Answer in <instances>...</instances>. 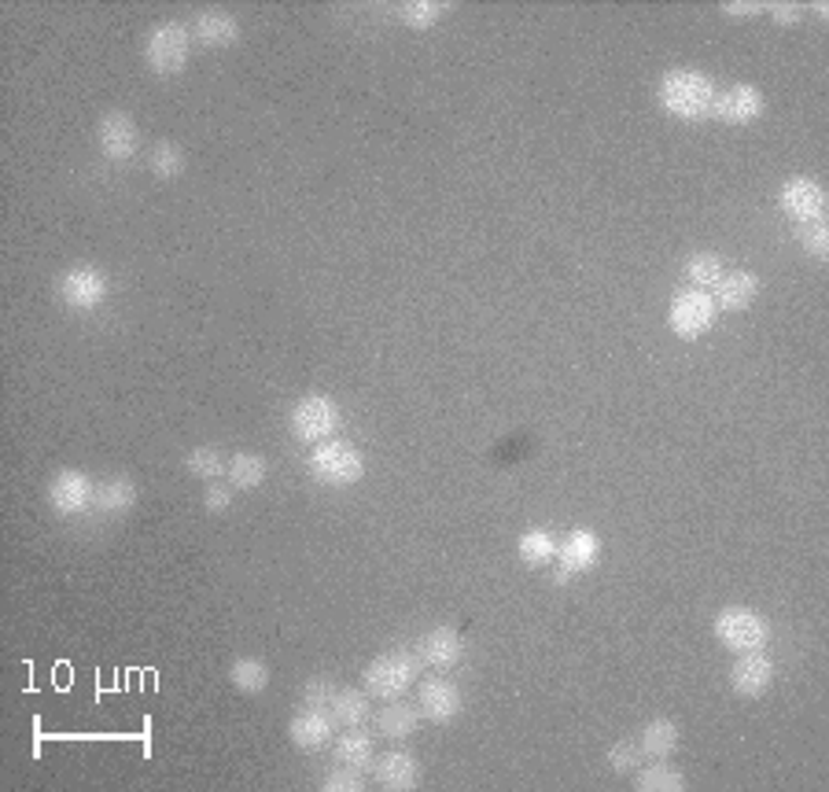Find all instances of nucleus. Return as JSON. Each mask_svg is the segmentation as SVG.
<instances>
[{
    "label": "nucleus",
    "instance_id": "obj_1",
    "mask_svg": "<svg viewBox=\"0 0 829 792\" xmlns=\"http://www.w3.org/2000/svg\"><path fill=\"white\" fill-rule=\"evenodd\" d=\"M712 78L704 71L693 67H675L667 71L664 78L656 81V104L667 111L671 118H683V123H701V118H712V100H715Z\"/></svg>",
    "mask_w": 829,
    "mask_h": 792
},
{
    "label": "nucleus",
    "instance_id": "obj_2",
    "mask_svg": "<svg viewBox=\"0 0 829 792\" xmlns=\"http://www.w3.org/2000/svg\"><path fill=\"white\" fill-rule=\"evenodd\" d=\"M417 670H421L417 652H406V649L384 652V656L369 660L366 670H361V689H366L369 697L395 701V697H403L417 686Z\"/></svg>",
    "mask_w": 829,
    "mask_h": 792
},
{
    "label": "nucleus",
    "instance_id": "obj_3",
    "mask_svg": "<svg viewBox=\"0 0 829 792\" xmlns=\"http://www.w3.org/2000/svg\"><path fill=\"white\" fill-rule=\"evenodd\" d=\"M306 469H310V475L321 487H350V483H358L366 475V458L347 439H324L310 450Z\"/></svg>",
    "mask_w": 829,
    "mask_h": 792
},
{
    "label": "nucleus",
    "instance_id": "obj_4",
    "mask_svg": "<svg viewBox=\"0 0 829 792\" xmlns=\"http://www.w3.org/2000/svg\"><path fill=\"white\" fill-rule=\"evenodd\" d=\"M189 55H192V26H184L181 18H166L144 41V63L152 67V74H163V78H174V74L189 67Z\"/></svg>",
    "mask_w": 829,
    "mask_h": 792
},
{
    "label": "nucleus",
    "instance_id": "obj_5",
    "mask_svg": "<svg viewBox=\"0 0 829 792\" xmlns=\"http://www.w3.org/2000/svg\"><path fill=\"white\" fill-rule=\"evenodd\" d=\"M712 634L723 649H730L734 656L741 652H760L770 641V623L752 609H723L712 619Z\"/></svg>",
    "mask_w": 829,
    "mask_h": 792
},
{
    "label": "nucleus",
    "instance_id": "obj_6",
    "mask_svg": "<svg viewBox=\"0 0 829 792\" xmlns=\"http://www.w3.org/2000/svg\"><path fill=\"white\" fill-rule=\"evenodd\" d=\"M715 321H719V306H715L712 292H704V288H686L667 306V329L678 340H701Z\"/></svg>",
    "mask_w": 829,
    "mask_h": 792
},
{
    "label": "nucleus",
    "instance_id": "obj_7",
    "mask_svg": "<svg viewBox=\"0 0 829 792\" xmlns=\"http://www.w3.org/2000/svg\"><path fill=\"white\" fill-rule=\"evenodd\" d=\"M778 210L786 218L800 221V226H812V221L826 218V189L815 181V177H789L778 189Z\"/></svg>",
    "mask_w": 829,
    "mask_h": 792
},
{
    "label": "nucleus",
    "instance_id": "obj_8",
    "mask_svg": "<svg viewBox=\"0 0 829 792\" xmlns=\"http://www.w3.org/2000/svg\"><path fill=\"white\" fill-rule=\"evenodd\" d=\"M335 427H340V406H335L332 398H324V395L303 398V403L292 409V435L299 443L318 446L324 439H332Z\"/></svg>",
    "mask_w": 829,
    "mask_h": 792
},
{
    "label": "nucleus",
    "instance_id": "obj_9",
    "mask_svg": "<svg viewBox=\"0 0 829 792\" xmlns=\"http://www.w3.org/2000/svg\"><path fill=\"white\" fill-rule=\"evenodd\" d=\"M60 299L71 310L86 314L97 310L100 303L107 299V273L97 266H71L67 273L60 277Z\"/></svg>",
    "mask_w": 829,
    "mask_h": 792
},
{
    "label": "nucleus",
    "instance_id": "obj_10",
    "mask_svg": "<svg viewBox=\"0 0 829 792\" xmlns=\"http://www.w3.org/2000/svg\"><path fill=\"white\" fill-rule=\"evenodd\" d=\"M97 148L111 163H129L141 152V129H137V123L126 111H107L97 123Z\"/></svg>",
    "mask_w": 829,
    "mask_h": 792
},
{
    "label": "nucleus",
    "instance_id": "obj_11",
    "mask_svg": "<svg viewBox=\"0 0 829 792\" xmlns=\"http://www.w3.org/2000/svg\"><path fill=\"white\" fill-rule=\"evenodd\" d=\"M763 107H767L763 92L756 86H749V81H738V86L715 92L712 118H719V123H726V126H752V123H760L763 118Z\"/></svg>",
    "mask_w": 829,
    "mask_h": 792
},
{
    "label": "nucleus",
    "instance_id": "obj_12",
    "mask_svg": "<svg viewBox=\"0 0 829 792\" xmlns=\"http://www.w3.org/2000/svg\"><path fill=\"white\" fill-rule=\"evenodd\" d=\"M92 490H97V483L81 469H63L49 483V506L60 516H81V512L92 509Z\"/></svg>",
    "mask_w": 829,
    "mask_h": 792
},
{
    "label": "nucleus",
    "instance_id": "obj_13",
    "mask_svg": "<svg viewBox=\"0 0 829 792\" xmlns=\"http://www.w3.org/2000/svg\"><path fill=\"white\" fill-rule=\"evenodd\" d=\"M417 707L428 723L446 726L461 715V689L450 682V678H424L417 686Z\"/></svg>",
    "mask_w": 829,
    "mask_h": 792
},
{
    "label": "nucleus",
    "instance_id": "obj_14",
    "mask_svg": "<svg viewBox=\"0 0 829 792\" xmlns=\"http://www.w3.org/2000/svg\"><path fill=\"white\" fill-rule=\"evenodd\" d=\"M335 726L340 723L332 719L329 707H303V712L292 715V723H288V741L303 752H318L335 738Z\"/></svg>",
    "mask_w": 829,
    "mask_h": 792
},
{
    "label": "nucleus",
    "instance_id": "obj_15",
    "mask_svg": "<svg viewBox=\"0 0 829 792\" xmlns=\"http://www.w3.org/2000/svg\"><path fill=\"white\" fill-rule=\"evenodd\" d=\"M417 660H421V667H432V670H450L461 664L464 656V641L461 634L454 627H432L428 634H421V641H417Z\"/></svg>",
    "mask_w": 829,
    "mask_h": 792
},
{
    "label": "nucleus",
    "instance_id": "obj_16",
    "mask_svg": "<svg viewBox=\"0 0 829 792\" xmlns=\"http://www.w3.org/2000/svg\"><path fill=\"white\" fill-rule=\"evenodd\" d=\"M770 682H775V664H770L767 652H741L738 664L730 667V689L738 697H749V701H756V697H763L770 689Z\"/></svg>",
    "mask_w": 829,
    "mask_h": 792
},
{
    "label": "nucleus",
    "instance_id": "obj_17",
    "mask_svg": "<svg viewBox=\"0 0 829 792\" xmlns=\"http://www.w3.org/2000/svg\"><path fill=\"white\" fill-rule=\"evenodd\" d=\"M372 778L384 792H409L421 785V763L409 752H387V756L372 763Z\"/></svg>",
    "mask_w": 829,
    "mask_h": 792
},
{
    "label": "nucleus",
    "instance_id": "obj_18",
    "mask_svg": "<svg viewBox=\"0 0 829 792\" xmlns=\"http://www.w3.org/2000/svg\"><path fill=\"white\" fill-rule=\"evenodd\" d=\"M192 41L203 44V49H232L240 41V23L237 15L221 12V8H207V12L195 15L192 23Z\"/></svg>",
    "mask_w": 829,
    "mask_h": 792
},
{
    "label": "nucleus",
    "instance_id": "obj_19",
    "mask_svg": "<svg viewBox=\"0 0 829 792\" xmlns=\"http://www.w3.org/2000/svg\"><path fill=\"white\" fill-rule=\"evenodd\" d=\"M557 561H561V572H567L572 579L583 572H590V567H598V561H601V538L586 527L572 531V535L557 546Z\"/></svg>",
    "mask_w": 829,
    "mask_h": 792
},
{
    "label": "nucleus",
    "instance_id": "obj_20",
    "mask_svg": "<svg viewBox=\"0 0 829 792\" xmlns=\"http://www.w3.org/2000/svg\"><path fill=\"white\" fill-rule=\"evenodd\" d=\"M756 295H760V277L749 273V269L723 273L712 288V299H715V306H719V314L723 310H730V314L749 310V306L756 303Z\"/></svg>",
    "mask_w": 829,
    "mask_h": 792
},
{
    "label": "nucleus",
    "instance_id": "obj_21",
    "mask_svg": "<svg viewBox=\"0 0 829 792\" xmlns=\"http://www.w3.org/2000/svg\"><path fill=\"white\" fill-rule=\"evenodd\" d=\"M137 506V483L126 480V475H107L104 483H97L92 490V509L100 516H123Z\"/></svg>",
    "mask_w": 829,
    "mask_h": 792
},
{
    "label": "nucleus",
    "instance_id": "obj_22",
    "mask_svg": "<svg viewBox=\"0 0 829 792\" xmlns=\"http://www.w3.org/2000/svg\"><path fill=\"white\" fill-rule=\"evenodd\" d=\"M372 749H377V741H372L369 730H361V726H347V730L335 738L332 744V759L340 763V767H354V770H366L372 767Z\"/></svg>",
    "mask_w": 829,
    "mask_h": 792
},
{
    "label": "nucleus",
    "instance_id": "obj_23",
    "mask_svg": "<svg viewBox=\"0 0 829 792\" xmlns=\"http://www.w3.org/2000/svg\"><path fill=\"white\" fill-rule=\"evenodd\" d=\"M421 707L417 704H406V701H391L384 712L377 715V730L384 733L387 741H406V738H413L417 730H421Z\"/></svg>",
    "mask_w": 829,
    "mask_h": 792
},
{
    "label": "nucleus",
    "instance_id": "obj_24",
    "mask_svg": "<svg viewBox=\"0 0 829 792\" xmlns=\"http://www.w3.org/2000/svg\"><path fill=\"white\" fill-rule=\"evenodd\" d=\"M226 475H229V487L232 490H258L269 475V464L263 454L255 450H240L232 454V461L226 464Z\"/></svg>",
    "mask_w": 829,
    "mask_h": 792
},
{
    "label": "nucleus",
    "instance_id": "obj_25",
    "mask_svg": "<svg viewBox=\"0 0 829 792\" xmlns=\"http://www.w3.org/2000/svg\"><path fill=\"white\" fill-rule=\"evenodd\" d=\"M329 712H332V719L340 723V726H361L372 715L369 693H366V689H335Z\"/></svg>",
    "mask_w": 829,
    "mask_h": 792
},
{
    "label": "nucleus",
    "instance_id": "obj_26",
    "mask_svg": "<svg viewBox=\"0 0 829 792\" xmlns=\"http://www.w3.org/2000/svg\"><path fill=\"white\" fill-rule=\"evenodd\" d=\"M557 538L549 535L546 527H531V531H524V535L516 538V557L524 561L527 567H543V564H549L557 557Z\"/></svg>",
    "mask_w": 829,
    "mask_h": 792
},
{
    "label": "nucleus",
    "instance_id": "obj_27",
    "mask_svg": "<svg viewBox=\"0 0 829 792\" xmlns=\"http://www.w3.org/2000/svg\"><path fill=\"white\" fill-rule=\"evenodd\" d=\"M638 749H641V756H649V759H667L671 752L678 749V726L671 719H653L646 730H641Z\"/></svg>",
    "mask_w": 829,
    "mask_h": 792
},
{
    "label": "nucleus",
    "instance_id": "obj_28",
    "mask_svg": "<svg viewBox=\"0 0 829 792\" xmlns=\"http://www.w3.org/2000/svg\"><path fill=\"white\" fill-rule=\"evenodd\" d=\"M229 682L244 697H258L269 686V667L258 656H237L229 664Z\"/></svg>",
    "mask_w": 829,
    "mask_h": 792
},
{
    "label": "nucleus",
    "instance_id": "obj_29",
    "mask_svg": "<svg viewBox=\"0 0 829 792\" xmlns=\"http://www.w3.org/2000/svg\"><path fill=\"white\" fill-rule=\"evenodd\" d=\"M635 789L638 792H683L686 778H683V770H675L671 763H653V767L638 770Z\"/></svg>",
    "mask_w": 829,
    "mask_h": 792
},
{
    "label": "nucleus",
    "instance_id": "obj_30",
    "mask_svg": "<svg viewBox=\"0 0 829 792\" xmlns=\"http://www.w3.org/2000/svg\"><path fill=\"white\" fill-rule=\"evenodd\" d=\"M443 15H446V4H439V0H406V4L398 8L403 26H409V30H417V34L439 26Z\"/></svg>",
    "mask_w": 829,
    "mask_h": 792
},
{
    "label": "nucleus",
    "instance_id": "obj_31",
    "mask_svg": "<svg viewBox=\"0 0 829 792\" xmlns=\"http://www.w3.org/2000/svg\"><path fill=\"white\" fill-rule=\"evenodd\" d=\"M148 166H152V174L160 177V181H174V177L184 174V148L174 144V141H160L152 148V155H148Z\"/></svg>",
    "mask_w": 829,
    "mask_h": 792
},
{
    "label": "nucleus",
    "instance_id": "obj_32",
    "mask_svg": "<svg viewBox=\"0 0 829 792\" xmlns=\"http://www.w3.org/2000/svg\"><path fill=\"white\" fill-rule=\"evenodd\" d=\"M726 273L723 269V258L712 255V251H701V255H689L686 258V281L693 288H704V292H712L715 281Z\"/></svg>",
    "mask_w": 829,
    "mask_h": 792
},
{
    "label": "nucleus",
    "instance_id": "obj_33",
    "mask_svg": "<svg viewBox=\"0 0 829 792\" xmlns=\"http://www.w3.org/2000/svg\"><path fill=\"white\" fill-rule=\"evenodd\" d=\"M184 469H189V475H195V480L214 483L226 472V461H221L218 446H192V450L184 454Z\"/></svg>",
    "mask_w": 829,
    "mask_h": 792
},
{
    "label": "nucleus",
    "instance_id": "obj_34",
    "mask_svg": "<svg viewBox=\"0 0 829 792\" xmlns=\"http://www.w3.org/2000/svg\"><path fill=\"white\" fill-rule=\"evenodd\" d=\"M609 770L612 775H635L638 770V759H641V749H638V741H616L609 749Z\"/></svg>",
    "mask_w": 829,
    "mask_h": 792
},
{
    "label": "nucleus",
    "instance_id": "obj_35",
    "mask_svg": "<svg viewBox=\"0 0 829 792\" xmlns=\"http://www.w3.org/2000/svg\"><path fill=\"white\" fill-rule=\"evenodd\" d=\"M800 247L807 251V258H815V263H826V258H829V229H826V221H812V226L800 229Z\"/></svg>",
    "mask_w": 829,
    "mask_h": 792
},
{
    "label": "nucleus",
    "instance_id": "obj_36",
    "mask_svg": "<svg viewBox=\"0 0 829 792\" xmlns=\"http://www.w3.org/2000/svg\"><path fill=\"white\" fill-rule=\"evenodd\" d=\"M321 789H324V792H361V789H366V781H361V770L340 767V763H335V770H329V775H324Z\"/></svg>",
    "mask_w": 829,
    "mask_h": 792
},
{
    "label": "nucleus",
    "instance_id": "obj_37",
    "mask_svg": "<svg viewBox=\"0 0 829 792\" xmlns=\"http://www.w3.org/2000/svg\"><path fill=\"white\" fill-rule=\"evenodd\" d=\"M335 686L329 675H318V678H310V682L303 686V704L306 707H329L332 704V697H335Z\"/></svg>",
    "mask_w": 829,
    "mask_h": 792
},
{
    "label": "nucleus",
    "instance_id": "obj_38",
    "mask_svg": "<svg viewBox=\"0 0 829 792\" xmlns=\"http://www.w3.org/2000/svg\"><path fill=\"white\" fill-rule=\"evenodd\" d=\"M763 12H770V23L778 26H800V18H804V4H789V0H770Z\"/></svg>",
    "mask_w": 829,
    "mask_h": 792
},
{
    "label": "nucleus",
    "instance_id": "obj_39",
    "mask_svg": "<svg viewBox=\"0 0 829 792\" xmlns=\"http://www.w3.org/2000/svg\"><path fill=\"white\" fill-rule=\"evenodd\" d=\"M229 506H232V487H226V483L214 480L211 487L203 490V509H207L211 516H214V512H226Z\"/></svg>",
    "mask_w": 829,
    "mask_h": 792
},
{
    "label": "nucleus",
    "instance_id": "obj_40",
    "mask_svg": "<svg viewBox=\"0 0 829 792\" xmlns=\"http://www.w3.org/2000/svg\"><path fill=\"white\" fill-rule=\"evenodd\" d=\"M760 12H763L760 0H726L723 4V15H730V18H756Z\"/></svg>",
    "mask_w": 829,
    "mask_h": 792
},
{
    "label": "nucleus",
    "instance_id": "obj_41",
    "mask_svg": "<svg viewBox=\"0 0 829 792\" xmlns=\"http://www.w3.org/2000/svg\"><path fill=\"white\" fill-rule=\"evenodd\" d=\"M812 12H815L818 18H826V15H829V4H826V0H815V4H812Z\"/></svg>",
    "mask_w": 829,
    "mask_h": 792
}]
</instances>
